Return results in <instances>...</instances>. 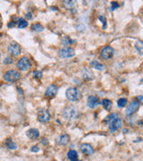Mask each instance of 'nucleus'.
Instances as JSON below:
<instances>
[{
    "label": "nucleus",
    "mask_w": 143,
    "mask_h": 161,
    "mask_svg": "<svg viewBox=\"0 0 143 161\" xmlns=\"http://www.w3.org/2000/svg\"><path fill=\"white\" fill-rule=\"evenodd\" d=\"M135 49H137V51L140 53V55H142V49H143V44L140 40H138L137 42L135 43Z\"/></svg>",
    "instance_id": "393cba45"
},
{
    "label": "nucleus",
    "mask_w": 143,
    "mask_h": 161,
    "mask_svg": "<svg viewBox=\"0 0 143 161\" xmlns=\"http://www.w3.org/2000/svg\"><path fill=\"white\" fill-rule=\"evenodd\" d=\"M76 114H77V112H76L75 106L71 105V106H66L65 108V110L63 112V116H65V118L66 120L71 121V120H73L76 117Z\"/></svg>",
    "instance_id": "7ed1b4c3"
},
{
    "label": "nucleus",
    "mask_w": 143,
    "mask_h": 161,
    "mask_svg": "<svg viewBox=\"0 0 143 161\" xmlns=\"http://www.w3.org/2000/svg\"><path fill=\"white\" fill-rule=\"evenodd\" d=\"M13 59L10 57H6L3 61V63L5 65H11V64H13Z\"/></svg>",
    "instance_id": "cd10ccee"
},
{
    "label": "nucleus",
    "mask_w": 143,
    "mask_h": 161,
    "mask_svg": "<svg viewBox=\"0 0 143 161\" xmlns=\"http://www.w3.org/2000/svg\"><path fill=\"white\" fill-rule=\"evenodd\" d=\"M138 99L140 100V102H141V101H142V96H139V97H138Z\"/></svg>",
    "instance_id": "f704fd0d"
},
{
    "label": "nucleus",
    "mask_w": 143,
    "mask_h": 161,
    "mask_svg": "<svg viewBox=\"0 0 143 161\" xmlns=\"http://www.w3.org/2000/svg\"><path fill=\"white\" fill-rule=\"evenodd\" d=\"M0 59H1V52H0Z\"/></svg>",
    "instance_id": "c9c22d12"
},
{
    "label": "nucleus",
    "mask_w": 143,
    "mask_h": 161,
    "mask_svg": "<svg viewBox=\"0 0 143 161\" xmlns=\"http://www.w3.org/2000/svg\"><path fill=\"white\" fill-rule=\"evenodd\" d=\"M26 135L28 136L31 140H36V139H38L39 137V132L36 128H31V129H29L28 131H27Z\"/></svg>",
    "instance_id": "4468645a"
},
{
    "label": "nucleus",
    "mask_w": 143,
    "mask_h": 161,
    "mask_svg": "<svg viewBox=\"0 0 143 161\" xmlns=\"http://www.w3.org/2000/svg\"><path fill=\"white\" fill-rule=\"evenodd\" d=\"M17 25H18V28L24 29V28H26L27 26H28V22H27L26 20L23 19V18H20V19H18Z\"/></svg>",
    "instance_id": "4be33fe9"
},
{
    "label": "nucleus",
    "mask_w": 143,
    "mask_h": 161,
    "mask_svg": "<svg viewBox=\"0 0 143 161\" xmlns=\"http://www.w3.org/2000/svg\"><path fill=\"white\" fill-rule=\"evenodd\" d=\"M81 75H82V77L85 80H91L94 78V75L91 72V70L88 68H86V67H84L82 71H81Z\"/></svg>",
    "instance_id": "2eb2a0df"
},
{
    "label": "nucleus",
    "mask_w": 143,
    "mask_h": 161,
    "mask_svg": "<svg viewBox=\"0 0 143 161\" xmlns=\"http://www.w3.org/2000/svg\"><path fill=\"white\" fill-rule=\"evenodd\" d=\"M139 106H140V102L138 101V100H133V101L131 103V104H129L128 107H127V109L125 111V115L127 116H132L133 114L137 111V109L139 108Z\"/></svg>",
    "instance_id": "6e6552de"
},
{
    "label": "nucleus",
    "mask_w": 143,
    "mask_h": 161,
    "mask_svg": "<svg viewBox=\"0 0 143 161\" xmlns=\"http://www.w3.org/2000/svg\"><path fill=\"white\" fill-rule=\"evenodd\" d=\"M26 17L28 18V19H32V18H31V17H32L31 13H27V15H26Z\"/></svg>",
    "instance_id": "72a5a7b5"
},
{
    "label": "nucleus",
    "mask_w": 143,
    "mask_h": 161,
    "mask_svg": "<svg viewBox=\"0 0 143 161\" xmlns=\"http://www.w3.org/2000/svg\"><path fill=\"white\" fill-rule=\"evenodd\" d=\"M99 21H101L102 23H103L104 26H103V29H106V18L104 16H99Z\"/></svg>",
    "instance_id": "7c9ffc66"
},
{
    "label": "nucleus",
    "mask_w": 143,
    "mask_h": 161,
    "mask_svg": "<svg viewBox=\"0 0 143 161\" xmlns=\"http://www.w3.org/2000/svg\"><path fill=\"white\" fill-rule=\"evenodd\" d=\"M5 146L7 147L9 150H16L17 149V144L15 142H13L12 139H10V138L6 140Z\"/></svg>",
    "instance_id": "412c9836"
},
{
    "label": "nucleus",
    "mask_w": 143,
    "mask_h": 161,
    "mask_svg": "<svg viewBox=\"0 0 143 161\" xmlns=\"http://www.w3.org/2000/svg\"><path fill=\"white\" fill-rule=\"evenodd\" d=\"M8 52L11 54L12 56L13 57H17L19 56L20 54L22 52V49H21V47L20 45L15 42V41H12L9 46H8Z\"/></svg>",
    "instance_id": "423d86ee"
},
{
    "label": "nucleus",
    "mask_w": 143,
    "mask_h": 161,
    "mask_svg": "<svg viewBox=\"0 0 143 161\" xmlns=\"http://www.w3.org/2000/svg\"><path fill=\"white\" fill-rule=\"evenodd\" d=\"M21 78V73L16 70H9L4 73V80L8 82H15Z\"/></svg>",
    "instance_id": "f03ea898"
},
{
    "label": "nucleus",
    "mask_w": 143,
    "mask_h": 161,
    "mask_svg": "<svg viewBox=\"0 0 143 161\" xmlns=\"http://www.w3.org/2000/svg\"><path fill=\"white\" fill-rule=\"evenodd\" d=\"M90 65L93 67V68L99 70V71H105L106 70V66L103 64H101L98 61H97V60H93V61H91Z\"/></svg>",
    "instance_id": "f3484780"
},
{
    "label": "nucleus",
    "mask_w": 143,
    "mask_h": 161,
    "mask_svg": "<svg viewBox=\"0 0 143 161\" xmlns=\"http://www.w3.org/2000/svg\"><path fill=\"white\" fill-rule=\"evenodd\" d=\"M31 60L27 57H23L22 58L19 59V61L17 62V67L21 71H27L31 68Z\"/></svg>",
    "instance_id": "20e7f679"
},
{
    "label": "nucleus",
    "mask_w": 143,
    "mask_h": 161,
    "mask_svg": "<svg viewBox=\"0 0 143 161\" xmlns=\"http://www.w3.org/2000/svg\"><path fill=\"white\" fill-rule=\"evenodd\" d=\"M0 25H1V23H0Z\"/></svg>",
    "instance_id": "e433bc0d"
},
{
    "label": "nucleus",
    "mask_w": 143,
    "mask_h": 161,
    "mask_svg": "<svg viewBox=\"0 0 143 161\" xmlns=\"http://www.w3.org/2000/svg\"><path fill=\"white\" fill-rule=\"evenodd\" d=\"M122 125V119L119 116L116 119H114L113 122H111L108 126H109V130L111 132H115L116 131H118Z\"/></svg>",
    "instance_id": "9d476101"
},
{
    "label": "nucleus",
    "mask_w": 143,
    "mask_h": 161,
    "mask_svg": "<svg viewBox=\"0 0 143 161\" xmlns=\"http://www.w3.org/2000/svg\"><path fill=\"white\" fill-rule=\"evenodd\" d=\"M15 24H16V22L9 23H8V27H9V28H11V27H13V26H15Z\"/></svg>",
    "instance_id": "473e14b6"
},
{
    "label": "nucleus",
    "mask_w": 143,
    "mask_h": 161,
    "mask_svg": "<svg viewBox=\"0 0 143 161\" xmlns=\"http://www.w3.org/2000/svg\"><path fill=\"white\" fill-rule=\"evenodd\" d=\"M67 157H68V158H69V160H71V161H80L78 159V153H77L76 150H71L69 152H68Z\"/></svg>",
    "instance_id": "a211bd4d"
},
{
    "label": "nucleus",
    "mask_w": 143,
    "mask_h": 161,
    "mask_svg": "<svg viewBox=\"0 0 143 161\" xmlns=\"http://www.w3.org/2000/svg\"><path fill=\"white\" fill-rule=\"evenodd\" d=\"M80 149L84 154H87V155H92L94 153L93 147L88 143H82L80 146Z\"/></svg>",
    "instance_id": "ddd939ff"
},
{
    "label": "nucleus",
    "mask_w": 143,
    "mask_h": 161,
    "mask_svg": "<svg viewBox=\"0 0 143 161\" xmlns=\"http://www.w3.org/2000/svg\"><path fill=\"white\" fill-rule=\"evenodd\" d=\"M31 150L32 152H39V148L38 146H32L31 149Z\"/></svg>",
    "instance_id": "2f4dec72"
},
{
    "label": "nucleus",
    "mask_w": 143,
    "mask_h": 161,
    "mask_svg": "<svg viewBox=\"0 0 143 161\" xmlns=\"http://www.w3.org/2000/svg\"><path fill=\"white\" fill-rule=\"evenodd\" d=\"M117 117H119V115H118L117 113H112V114H110L109 116H107L105 118L104 123H107L108 124H109L111 122H113V121H114V119H116Z\"/></svg>",
    "instance_id": "6ab92c4d"
},
{
    "label": "nucleus",
    "mask_w": 143,
    "mask_h": 161,
    "mask_svg": "<svg viewBox=\"0 0 143 161\" xmlns=\"http://www.w3.org/2000/svg\"><path fill=\"white\" fill-rule=\"evenodd\" d=\"M31 30L36 31V32H40L44 30V27L42 25H40L39 23H34L32 26H31Z\"/></svg>",
    "instance_id": "5701e85b"
},
{
    "label": "nucleus",
    "mask_w": 143,
    "mask_h": 161,
    "mask_svg": "<svg viewBox=\"0 0 143 161\" xmlns=\"http://www.w3.org/2000/svg\"><path fill=\"white\" fill-rule=\"evenodd\" d=\"M98 105H99V98H98V97L95 96V95H91V96H90L88 98L87 106L90 107V108L93 109Z\"/></svg>",
    "instance_id": "f8f14e48"
},
{
    "label": "nucleus",
    "mask_w": 143,
    "mask_h": 161,
    "mask_svg": "<svg viewBox=\"0 0 143 161\" xmlns=\"http://www.w3.org/2000/svg\"><path fill=\"white\" fill-rule=\"evenodd\" d=\"M69 140H70V137L68 134H64V135L62 136H60L58 138V140H57V142L58 145H66L68 142H69Z\"/></svg>",
    "instance_id": "dca6fc26"
},
{
    "label": "nucleus",
    "mask_w": 143,
    "mask_h": 161,
    "mask_svg": "<svg viewBox=\"0 0 143 161\" xmlns=\"http://www.w3.org/2000/svg\"><path fill=\"white\" fill-rule=\"evenodd\" d=\"M64 6L67 9H72L74 5H75V2L74 1H64L63 2Z\"/></svg>",
    "instance_id": "bb28decb"
},
{
    "label": "nucleus",
    "mask_w": 143,
    "mask_h": 161,
    "mask_svg": "<svg viewBox=\"0 0 143 161\" xmlns=\"http://www.w3.org/2000/svg\"><path fill=\"white\" fill-rule=\"evenodd\" d=\"M102 106H103V107L106 109V110H110L111 109V107H112V101L110 99H108V98H104L103 100H102V102H101Z\"/></svg>",
    "instance_id": "aec40b11"
},
{
    "label": "nucleus",
    "mask_w": 143,
    "mask_h": 161,
    "mask_svg": "<svg viewBox=\"0 0 143 161\" xmlns=\"http://www.w3.org/2000/svg\"><path fill=\"white\" fill-rule=\"evenodd\" d=\"M65 96L66 98L69 100V101L72 102H75L78 101L82 97V94H81V91L77 89V88H73V87H71V88H68L66 92H65Z\"/></svg>",
    "instance_id": "f257e3e1"
},
{
    "label": "nucleus",
    "mask_w": 143,
    "mask_h": 161,
    "mask_svg": "<svg viewBox=\"0 0 143 161\" xmlns=\"http://www.w3.org/2000/svg\"><path fill=\"white\" fill-rule=\"evenodd\" d=\"M33 77L35 79H40L42 77V73L40 71H36L33 73Z\"/></svg>",
    "instance_id": "c85d7f7f"
},
{
    "label": "nucleus",
    "mask_w": 143,
    "mask_h": 161,
    "mask_svg": "<svg viewBox=\"0 0 143 161\" xmlns=\"http://www.w3.org/2000/svg\"><path fill=\"white\" fill-rule=\"evenodd\" d=\"M57 91H58L57 86L51 84L47 88L46 92H45V96L47 98H54L57 94Z\"/></svg>",
    "instance_id": "9b49d317"
},
{
    "label": "nucleus",
    "mask_w": 143,
    "mask_h": 161,
    "mask_svg": "<svg viewBox=\"0 0 143 161\" xmlns=\"http://www.w3.org/2000/svg\"><path fill=\"white\" fill-rule=\"evenodd\" d=\"M119 7V5L117 2H112V6L110 7V10L111 11H114V9H117Z\"/></svg>",
    "instance_id": "c756f323"
},
{
    "label": "nucleus",
    "mask_w": 143,
    "mask_h": 161,
    "mask_svg": "<svg viewBox=\"0 0 143 161\" xmlns=\"http://www.w3.org/2000/svg\"><path fill=\"white\" fill-rule=\"evenodd\" d=\"M74 42H75V40H72L69 37H65V38L62 39V44L65 45V47H66V46H69L70 44L74 43Z\"/></svg>",
    "instance_id": "a878e982"
},
{
    "label": "nucleus",
    "mask_w": 143,
    "mask_h": 161,
    "mask_svg": "<svg viewBox=\"0 0 143 161\" xmlns=\"http://www.w3.org/2000/svg\"><path fill=\"white\" fill-rule=\"evenodd\" d=\"M128 103V100L125 98H121L118 99L117 101V106L118 107H120V108H122V107H124Z\"/></svg>",
    "instance_id": "b1692460"
},
{
    "label": "nucleus",
    "mask_w": 143,
    "mask_h": 161,
    "mask_svg": "<svg viewBox=\"0 0 143 161\" xmlns=\"http://www.w3.org/2000/svg\"><path fill=\"white\" fill-rule=\"evenodd\" d=\"M114 54V49L110 46H106L105 48L102 49V50L100 51V57L105 60H107V59L112 58Z\"/></svg>",
    "instance_id": "39448f33"
},
{
    "label": "nucleus",
    "mask_w": 143,
    "mask_h": 161,
    "mask_svg": "<svg viewBox=\"0 0 143 161\" xmlns=\"http://www.w3.org/2000/svg\"><path fill=\"white\" fill-rule=\"evenodd\" d=\"M51 119L50 112L47 109H42L38 113V120L40 123H47Z\"/></svg>",
    "instance_id": "0eeeda50"
},
{
    "label": "nucleus",
    "mask_w": 143,
    "mask_h": 161,
    "mask_svg": "<svg viewBox=\"0 0 143 161\" xmlns=\"http://www.w3.org/2000/svg\"><path fill=\"white\" fill-rule=\"evenodd\" d=\"M58 55L62 58H69L75 55V52L72 48H63L58 51Z\"/></svg>",
    "instance_id": "1a4fd4ad"
}]
</instances>
